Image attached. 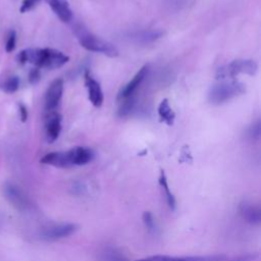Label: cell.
I'll list each match as a JSON object with an SVG mask.
<instances>
[{
	"instance_id": "1",
	"label": "cell",
	"mask_w": 261,
	"mask_h": 261,
	"mask_svg": "<svg viewBox=\"0 0 261 261\" xmlns=\"http://www.w3.org/2000/svg\"><path fill=\"white\" fill-rule=\"evenodd\" d=\"M69 57L63 52L52 48H29L16 55L19 64L31 63L37 68L56 69L63 66Z\"/></svg>"
},
{
	"instance_id": "2",
	"label": "cell",
	"mask_w": 261,
	"mask_h": 261,
	"mask_svg": "<svg viewBox=\"0 0 261 261\" xmlns=\"http://www.w3.org/2000/svg\"><path fill=\"white\" fill-rule=\"evenodd\" d=\"M73 33L81 46L86 50L101 53L108 57H116L118 55V50L114 45L95 36L83 25H75L73 28Z\"/></svg>"
},
{
	"instance_id": "3",
	"label": "cell",
	"mask_w": 261,
	"mask_h": 261,
	"mask_svg": "<svg viewBox=\"0 0 261 261\" xmlns=\"http://www.w3.org/2000/svg\"><path fill=\"white\" fill-rule=\"evenodd\" d=\"M246 92L245 85L234 79L223 80L213 85L208 93V100L213 105L223 104Z\"/></svg>"
},
{
	"instance_id": "4",
	"label": "cell",
	"mask_w": 261,
	"mask_h": 261,
	"mask_svg": "<svg viewBox=\"0 0 261 261\" xmlns=\"http://www.w3.org/2000/svg\"><path fill=\"white\" fill-rule=\"evenodd\" d=\"M258 65L254 60L251 59H237L228 64H225L219 67L216 70V79L217 80H225V79H233L234 76L246 73L250 75H254L257 72Z\"/></svg>"
},
{
	"instance_id": "5",
	"label": "cell",
	"mask_w": 261,
	"mask_h": 261,
	"mask_svg": "<svg viewBox=\"0 0 261 261\" xmlns=\"http://www.w3.org/2000/svg\"><path fill=\"white\" fill-rule=\"evenodd\" d=\"M3 195L5 199L17 210L24 211L30 208V201L27 195L20 190L19 187L12 182H5L3 185Z\"/></svg>"
},
{
	"instance_id": "6",
	"label": "cell",
	"mask_w": 261,
	"mask_h": 261,
	"mask_svg": "<svg viewBox=\"0 0 261 261\" xmlns=\"http://www.w3.org/2000/svg\"><path fill=\"white\" fill-rule=\"evenodd\" d=\"M225 255H207V256H168V255H153L136 261H224Z\"/></svg>"
},
{
	"instance_id": "7",
	"label": "cell",
	"mask_w": 261,
	"mask_h": 261,
	"mask_svg": "<svg viewBox=\"0 0 261 261\" xmlns=\"http://www.w3.org/2000/svg\"><path fill=\"white\" fill-rule=\"evenodd\" d=\"M63 94V80L56 79L48 87L45 94V110L54 111L60 103Z\"/></svg>"
},
{
	"instance_id": "8",
	"label": "cell",
	"mask_w": 261,
	"mask_h": 261,
	"mask_svg": "<svg viewBox=\"0 0 261 261\" xmlns=\"http://www.w3.org/2000/svg\"><path fill=\"white\" fill-rule=\"evenodd\" d=\"M77 229V226L73 223H62L53 225L43 229L40 233L41 238L46 241H55L62 238L69 237Z\"/></svg>"
},
{
	"instance_id": "9",
	"label": "cell",
	"mask_w": 261,
	"mask_h": 261,
	"mask_svg": "<svg viewBox=\"0 0 261 261\" xmlns=\"http://www.w3.org/2000/svg\"><path fill=\"white\" fill-rule=\"evenodd\" d=\"M148 72H149L148 65H144L143 67H141L139 69V71L134 75V77L123 88H121V90L119 91V93L117 95V99L123 100L125 98L133 96L135 94V92L137 91V89L142 85V83L148 75Z\"/></svg>"
},
{
	"instance_id": "10",
	"label": "cell",
	"mask_w": 261,
	"mask_h": 261,
	"mask_svg": "<svg viewBox=\"0 0 261 261\" xmlns=\"http://www.w3.org/2000/svg\"><path fill=\"white\" fill-rule=\"evenodd\" d=\"M84 77H85V86L88 90V97L90 102L95 107H100L104 101V95L100 87V84L91 75L89 70H86Z\"/></svg>"
},
{
	"instance_id": "11",
	"label": "cell",
	"mask_w": 261,
	"mask_h": 261,
	"mask_svg": "<svg viewBox=\"0 0 261 261\" xmlns=\"http://www.w3.org/2000/svg\"><path fill=\"white\" fill-rule=\"evenodd\" d=\"M61 132V115L57 112H49L45 121V136L48 143L55 142Z\"/></svg>"
},
{
	"instance_id": "12",
	"label": "cell",
	"mask_w": 261,
	"mask_h": 261,
	"mask_svg": "<svg viewBox=\"0 0 261 261\" xmlns=\"http://www.w3.org/2000/svg\"><path fill=\"white\" fill-rule=\"evenodd\" d=\"M40 162L43 164H46V165H52V166L60 167V168H67V167L72 166L70 159H69L68 151L48 153L41 158Z\"/></svg>"
},
{
	"instance_id": "13",
	"label": "cell",
	"mask_w": 261,
	"mask_h": 261,
	"mask_svg": "<svg viewBox=\"0 0 261 261\" xmlns=\"http://www.w3.org/2000/svg\"><path fill=\"white\" fill-rule=\"evenodd\" d=\"M57 17L63 22H69L72 18V11L67 0H45Z\"/></svg>"
},
{
	"instance_id": "14",
	"label": "cell",
	"mask_w": 261,
	"mask_h": 261,
	"mask_svg": "<svg viewBox=\"0 0 261 261\" xmlns=\"http://www.w3.org/2000/svg\"><path fill=\"white\" fill-rule=\"evenodd\" d=\"M71 165H85L94 158V152L86 147H74L68 150Z\"/></svg>"
},
{
	"instance_id": "15",
	"label": "cell",
	"mask_w": 261,
	"mask_h": 261,
	"mask_svg": "<svg viewBox=\"0 0 261 261\" xmlns=\"http://www.w3.org/2000/svg\"><path fill=\"white\" fill-rule=\"evenodd\" d=\"M239 211L245 221L251 224H259L261 222V211L258 206L252 203L244 202L240 205Z\"/></svg>"
},
{
	"instance_id": "16",
	"label": "cell",
	"mask_w": 261,
	"mask_h": 261,
	"mask_svg": "<svg viewBox=\"0 0 261 261\" xmlns=\"http://www.w3.org/2000/svg\"><path fill=\"white\" fill-rule=\"evenodd\" d=\"M158 115L160 117V120L166 123L167 125L171 126L174 123L175 119V113L172 110V108L169 105V102L167 99H163L159 106H158Z\"/></svg>"
},
{
	"instance_id": "17",
	"label": "cell",
	"mask_w": 261,
	"mask_h": 261,
	"mask_svg": "<svg viewBox=\"0 0 261 261\" xmlns=\"http://www.w3.org/2000/svg\"><path fill=\"white\" fill-rule=\"evenodd\" d=\"M163 35V32L158 30H152V31H143L140 33H137L134 38L137 40V42L140 43H151L156 41L157 39L161 38Z\"/></svg>"
},
{
	"instance_id": "18",
	"label": "cell",
	"mask_w": 261,
	"mask_h": 261,
	"mask_svg": "<svg viewBox=\"0 0 261 261\" xmlns=\"http://www.w3.org/2000/svg\"><path fill=\"white\" fill-rule=\"evenodd\" d=\"M19 88V79L16 75H9L0 83V89L6 94H13Z\"/></svg>"
},
{
	"instance_id": "19",
	"label": "cell",
	"mask_w": 261,
	"mask_h": 261,
	"mask_svg": "<svg viewBox=\"0 0 261 261\" xmlns=\"http://www.w3.org/2000/svg\"><path fill=\"white\" fill-rule=\"evenodd\" d=\"M159 184H160L161 188L164 190L165 197H166V202H167L168 206L171 209H174L175 208V199H174L173 195L170 193V190H169V187H168V184H167V179H166V176H165L163 170H161V172H160Z\"/></svg>"
},
{
	"instance_id": "20",
	"label": "cell",
	"mask_w": 261,
	"mask_h": 261,
	"mask_svg": "<svg viewBox=\"0 0 261 261\" xmlns=\"http://www.w3.org/2000/svg\"><path fill=\"white\" fill-rule=\"evenodd\" d=\"M101 261H127L126 258L113 248H106L100 255Z\"/></svg>"
},
{
	"instance_id": "21",
	"label": "cell",
	"mask_w": 261,
	"mask_h": 261,
	"mask_svg": "<svg viewBox=\"0 0 261 261\" xmlns=\"http://www.w3.org/2000/svg\"><path fill=\"white\" fill-rule=\"evenodd\" d=\"M120 101H121V105L118 109V115L120 117H124V116L129 115L130 112L134 110L135 104H136L134 95L128 97V98H125L123 100H120Z\"/></svg>"
},
{
	"instance_id": "22",
	"label": "cell",
	"mask_w": 261,
	"mask_h": 261,
	"mask_svg": "<svg viewBox=\"0 0 261 261\" xmlns=\"http://www.w3.org/2000/svg\"><path fill=\"white\" fill-rule=\"evenodd\" d=\"M15 46H16V33H15V31L11 30L8 33V36H7V39H6L5 51L7 53H10L15 49Z\"/></svg>"
},
{
	"instance_id": "23",
	"label": "cell",
	"mask_w": 261,
	"mask_h": 261,
	"mask_svg": "<svg viewBox=\"0 0 261 261\" xmlns=\"http://www.w3.org/2000/svg\"><path fill=\"white\" fill-rule=\"evenodd\" d=\"M39 2H40V0H22V3L19 7V11L21 13H25V12L32 10Z\"/></svg>"
},
{
	"instance_id": "24",
	"label": "cell",
	"mask_w": 261,
	"mask_h": 261,
	"mask_svg": "<svg viewBox=\"0 0 261 261\" xmlns=\"http://www.w3.org/2000/svg\"><path fill=\"white\" fill-rule=\"evenodd\" d=\"M248 137L252 140H258L260 137V122L257 121L248 129Z\"/></svg>"
},
{
	"instance_id": "25",
	"label": "cell",
	"mask_w": 261,
	"mask_h": 261,
	"mask_svg": "<svg viewBox=\"0 0 261 261\" xmlns=\"http://www.w3.org/2000/svg\"><path fill=\"white\" fill-rule=\"evenodd\" d=\"M41 79V73H40V69L35 67V68H32L29 72V82L30 84L32 85H35L37 84Z\"/></svg>"
},
{
	"instance_id": "26",
	"label": "cell",
	"mask_w": 261,
	"mask_h": 261,
	"mask_svg": "<svg viewBox=\"0 0 261 261\" xmlns=\"http://www.w3.org/2000/svg\"><path fill=\"white\" fill-rule=\"evenodd\" d=\"M143 221H144L146 227H147L149 230H153V229H154L155 222H154L153 215H152L150 212H145V213L143 214Z\"/></svg>"
},
{
	"instance_id": "27",
	"label": "cell",
	"mask_w": 261,
	"mask_h": 261,
	"mask_svg": "<svg viewBox=\"0 0 261 261\" xmlns=\"http://www.w3.org/2000/svg\"><path fill=\"white\" fill-rule=\"evenodd\" d=\"M17 107H18L19 119H20L22 122H25V121H27V119H28V116H29L28 109H27L25 105H24V104H22V103H18V104H17Z\"/></svg>"
},
{
	"instance_id": "28",
	"label": "cell",
	"mask_w": 261,
	"mask_h": 261,
	"mask_svg": "<svg viewBox=\"0 0 261 261\" xmlns=\"http://www.w3.org/2000/svg\"><path fill=\"white\" fill-rule=\"evenodd\" d=\"M257 257H258L257 254H246V255L239 256V257H236V258H233V259L224 260V261H253V260L256 259Z\"/></svg>"
}]
</instances>
